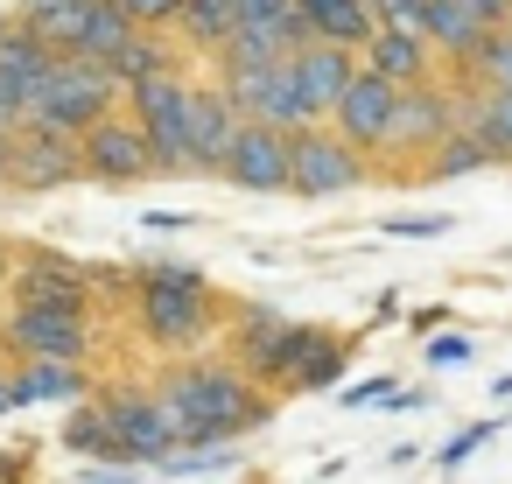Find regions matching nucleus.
I'll return each mask as SVG.
<instances>
[{"label":"nucleus","mask_w":512,"mask_h":484,"mask_svg":"<svg viewBox=\"0 0 512 484\" xmlns=\"http://www.w3.org/2000/svg\"><path fill=\"white\" fill-rule=\"evenodd\" d=\"M379 29H407V36H428V0H372Z\"/></svg>","instance_id":"72a5a7b5"},{"label":"nucleus","mask_w":512,"mask_h":484,"mask_svg":"<svg viewBox=\"0 0 512 484\" xmlns=\"http://www.w3.org/2000/svg\"><path fill=\"white\" fill-rule=\"evenodd\" d=\"M0 36H8V15H0Z\"/></svg>","instance_id":"de8ad7c7"},{"label":"nucleus","mask_w":512,"mask_h":484,"mask_svg":"<svg viewBox=\"0 0 512 484\" xmlns=\"http://www.w3.org/2000/svg\"><path fill=\"white\" fill-rule=\"evenodd\" d=\"M288 141L295 134H281L267 120H239V141L225 155V183L232 190H253V197H281L288 190Z\"/></svg>","instance_id":"9d476101"},{"label":"nucleus","mask_w":512,"mask_h":484,"mask_svg":"<svg viewBox=\"0 0 512 484\" xmlns=\"http://www.w3.org/2000/svg\"><path fill=\"white\" fill-rule=\"evenodd\" d=\"M295 8L309 15L316 43H344V50H365L379 36V15H372V0H295Z\"/></svg>","instance_id":"6ab92c4d"},{"label":"nucleus","mask_w":512,"mask_h":484,"mask_svg":"<svg viewBox=\"0 0 512 484\" xmlns=\"http://www.w3.org/2000/svg\"><path fill=\"white\" fill-rule=\"evenodd\" d=\"M253 120H267V127H281V134H302V127H316V120H323V113L309 106L302 78H295V57H288V64H274L267 99H260V113H253Z\"/></svg>","instance_id":"412c9836"},{"label":"nucleus","mask_w":512,"mask_h":484,"mask_svg":"<svg viewBox=\"0 0 512 484\" xmlns=\"http://www.w3.org/2000/svg\"><path fill=\"white\" fill-rule=\"evenodd\" d=\"M239 106L225 99L218 78H197V106H190V176H225V155L239 141Z\"/></svg>","instance_id":"f8f14e48"},{"label":"nucleus","mask_w":512,"mask_h":484,"mask_svg":"<svg viewBox=\"0 0 512 484\" xmlns=\"http://www.w3.org/2000/svg\"><path fill=\"white\" fill-rule=\"evenodd\" d=\"M232 8H239V22H246V15H281V8H295V0H232Z\"/></svg>","instance_id":"37998d69"},{"label":"nucleus","mask_w":512,"mask_h":484,"mask_svg":"<svg viewBox=\"0 0 512 484\" xmlns=\"http://www.w3.org/2000/svg\"><path fill=\"white\" fill-rule=\"evenodd\" d=\"M162 36H169V29H134V36H127V43H120V50H113V57H106V71H113V78H120V92H127V85H141V78H155V71H169V64H176V43H162Z\"/></svg>","instance_id":"5701e85b"},{"label":"nucleus","mask_w":512,"mask_h":484,"mask_svg":"<svg viewBox=\"0 0 512 484\" xmlns=\"http://www.w3.org/2000/svg\"><path fill=\"white\" fill-rule=\"evenodd\" d=\"M85 386H92L85 358H22V372H8L15 407H36V400H85Z\"/></svg>","instance_id":"dca6fc26"},{"label":"nucleus","mask_w":512,"mask_h":484,"mask_svg":"<svg viewBox=\"0 0 512 484\" xmlns=\"http://www.w3.org/2000/svg\"><path fill=\"white\" fill-rule=\"evenodd\" d=\"M218 330V302L211 288H162V281H141V337L155 351H197L204 337Z\"/></svg>","instance_id":"0eeeda50"},{"label":"nucleus","mask_w":512,"mask_h":484,"mask_svg":"<svg viewBox=\"0 0 512 484\" xmlns=\"http://www.w3.org/2000/svg\"><path fill=\"white\" fill-rule=\"evenodd\" d=\"M15 22H29L50 50H78L85 22H92V0H29V8H22Z\"/></svg>","instance_id":"393cba45"},{"label":"nucleus","mask_w":512,"mask_h":484,"mask_svg":"<svg viewBox=\"0 0 512 484\" xmlns=\"http://www.w3.org/2000/svg\"><path fill=\"white\" fill-rule=\"evenodd\" d=\"M449 127H456V85H442V78L428 71V78L400 85L393 127H386V148H379V155H428Z\"/></svg>","instance_id":"6e6552de"},{"label":"nucleus","mask_w":512,"mask_h":484,"mask_svg":"<svg viewBox=\"0 0 512 484\" xmlns=\"http://www.w3.org/2000/svg\"><path fill=\"white\" fill-rule=\"evenodd\" d=\"M29 127V99H22V85H8V78H0V134H22Z\"/></svg>","instance_id":"e433bc0d"},{"label":"nucleus","mask_w":512,"mask_h":484,"mask_svg":"<svg viewBox=\"0 0 512 484\" xmlns=\"http://www.w3.org/2000/svg\"><path fill=\"white\" fill-rule=\"evenodd\" d=\"M64 449H71V456H120V435H113V414H106L99 393L64 414Z\"/></svg>","instance_id":"bb28decb"},{"label":"nucleus","mask_w":512,"mask_h":484,"mask_svg":"<svg viewBox=\"0 0 512 484\" xmlns=\"http://www.w3.org/2000/svg\"><path fill=\"white\" fill-rule=\"evenodd\" d=\"M0 183H8V134H0Z\"/></svg>","instance_id":"49530a36"},{"label":"nucleus","mask_w":512,"mask_h":484,"mask_svg":"<svg viewBox=\"0 0 512 484\" xmlns=\"http://www.w3.org/2000/svg\"><path fill=\"white\" fill-rule=\"evenodd\" d=\"M295 78H302L309 106L330 120V106H337L344 85L358 78V50H344V43H309V50H295Z\"/></svg>","instance_id":"2eb2a0df"},{"label":"nucleus","mask_w":512,"mask_h":484,"mask_svg":"<svg viewBox=\"0 0 512 484\" xmlns=\"http://www.w3.org/2000/svg\"><path fill=\"white\" fill-rule=\"evenodd\" d=\"M386 393H393V386H386V379H365V386H351V393H344V400H351V407H372V400H386Z\"/></svg>","instance_id":"79ce46f5"},{"label":"nucleus","mask_w":512,"mask_h":484,"mask_svg":"<svg viewBox=\"0 0 512 484\" xmlns=\"http://www.w3.org/2000/svg\"><path fill=\"white\" fill-rule=\"evenodd\" d=\"M0 484H22V463H8V456H0Z\"/></svg>","instance_id":"c03bdc74"},{"label":"nucleus","mask_w":512,"mask_h":484,"mask_svg":"<svg viewBox=\"0 0 512 484\" xmlns=\"http://www.w3.org/2000/svg\"><path fill=\"white\" fill-rule=\"evenodd\" d=\"M141 281H162V288H204V274H197L190 260H148Z\"/></svg>","instance_id":"c9c22d12"},{"label":"nucleus","mask_w":512,"mask_h":484,"mask_svg":"<svg viewBox=\"0 0 512 484\" xmlns=\"http://www.w3.org/2000/svg\"><path fill=\"white\" fill-rule=\"evenodd\" d=\"M365 176H372L365 148H351L330 120H316V127H302L288 141V190L295 197H351Z\"/></svg>","instance_id":"20e7f679"},{"label":"nucleus","mask_w":512,"mask_h":484,"mask_svg":"<svg viewBox=\"0 0 512 484\" xmlns=\"http://www.w3.org/2000/svg\"><path fill=\"white\" fill-rule=\"evenodd\" d=\"M92 295V274L78 260H57V253H36L15 267V302H85Z\"/></svg>","instance_id":"f3484780"},{"label":"nucleus","mask_w":512,"mask_h":484,"mask_svg":"<svg viewBox=\"0 0 512 484\" xmlns=\"http://www.w3.org/2000/svg\"><path fill=\"white\" fill-rule=\"evenodd\" d=\"M15 407V393H8V372H0V414H8Z\"/></svg>","instance_id":"a18cd8bd"},{"label":"nucleus","mask_w":512,"mask_h":484,"mask_svg":"<svg viewBox=\"0 0 512 484\" xmlns=\"http://www.w3.org/2000/svg\"><path fill=\"white\" fill-rule=\"evenodd\" d=\"M393 99H400V85L358 64V78H351V85H344V99L330 106V127H337L351 148L379 155V148H386V127H393Z\"/></svg>","instance_id":"9b49d317"},{"label":"nucleus","mask_w":512,"mask_h":484,"mask_svg":"<svg viewBox=\"0 0 512 484\" xmlns=\"http://www.w3.org/2000/svg\"><path fill=\"white\" fill-rule=\"evenodd\" d=\"M50 43L29 29V22H8V36H0V78H8V85H22V99H29V85L50 71Z\"/></svg>","instance_id":"a878e982"},{"label":"nucleus","mask_w":512,"mask_h":484,"mask_svg":"<svg viewBox=\"0 0 512 484\" xmlns=\"http://www.w3.org/2000/svg\"><path fill=\"white\" fill-rule=\"evenodd\" d=\"M484 435H498V421H470L463 435H449V442H442V470H456V463H463V456H470Z\"/></svg>","instance_id":"4c0bfd02"},{"label":"nucleus","mask_w":512,"mask_h":484,"mask_svg":"<svg viewBox=\"0 0 512 484\" xmlns=\"http://www.w3.org/2000/svg\"><path fill=\"white\" fill-rule=\"evenodd\" d=\"M463 71H470V85H484V92H512V22L484 29V43H477V57H470Z\"/></svg>","instance_id":"c756f323"},{"label":"nucleus","mask_w":512,"mask_h":484,"mask_svg":"<svg viewBox=\"0 0 512 484\" xmlns=\"http://www.w3.org/2000/svg\"><path fill=\"white\" fill-rule=\"evenodd\" d=\"M281 337H288V323H281V316H267V309H253V316L239 323V365H246L253 379H274Z\"/></svg>","instance_id":"cd10ccee"},{"label":"nucleus","mask_w":512,"mask_h":484,"mask_svg":"<svg viewBox=\"0 0 512 484\" xmlns=\"http://www.w3.org/2000/svg\"><path fill=\"white\" fill-rule=\"evenodd\" d=\"M0 344L15 358H85L92 302H15V316L0 323Z\"/></svg>","instance_id":"39448f33"},{"label":"nucleus","mask_w":512,"mask_h":484,"mask_svg":"<svg viewBox=\"0 0 512 484\" xmlns=\"http://www.w3.org/2000/svg\"><path fill=\"white\" fill-rule=\"evenodd\" d=\"M127 36H134L127 0H92V22H85V36H78V57H99V64H106Z\"/></svg>","instance_id":"c85d7f7f"},{"label":"nucleus","mask_w":512,"mask_h":484,"mask_svg":"<svg viewBox=\"0 0 512 484\" xmlns=\"http://www.w3.org/2000/svg\"><path fill=\"white\" fill-rule=\"evenodd\" d=\"M428 155H435V162H421V176H428V183H449V176H477V169H491V162H498V155L484 148V134H477V127H449V134H442V141H435Z\"/></svg>","instance_id":"b1692460"},{"label":"nucleus","mask_w":512,"mask_h":484,"mask_svg":"<svg viewBox=\"0 0 512 484\" xmlns=\"http://www.w3.org/2000/svg\"><path fill=\"white\" fill-rule=\"evenodd\" d=\"M463 8L484 22V29H498V22H512V0H463Z\"/></svg>","instance_id":"a19ab883"},{"label":"nucleus","mask_w":512,"mask_h":484,"mask_svg":"<svg viewBox=\"0 0 512 484\" xmlns=\"http://www.w3.org/2000/svg\"><path fill=\"white\" fill-rule=\"evenodd\" d=\"M190 8V0H127L134 29H176V15Z\"/></svg>","instance_id":"f704fd0d"},{"label":"nucleus","mask_w":512,"mask_h":484,"mask_svg":"<svg viewBox=\"0 0 512 484\" xmlns=\"http://www.w3.org/2000/svg\"><path fill=\"white\" fill-rule=\"evenodd\" d=\"M477 43H484V22L463 8V0H428V50L442 57V64H470L477 57Z\"/></svg>","instance_id":"aec40b11"},{"label":"nucleus","mask_w":512,"mask_h":484,"mask_svg":"<svg viewBox=\"0 0 512 484\" xmlns=\"http://www.w3.org/2000/svg\"><path fill=\"white\" fill-rule=\"evenodd\" d=\"M470 127L484 134V148H491L498 162H512V92H484V85H477V113H470Z\"/></svg>","instance_id":"7c9ffc66"},{"label":"nucleus","mask_w":512,"mask_h":484,"mask_svg":"<svg viewBox=\"0 0 512 484\" xmlns=\"http://www.w3.org/2000/svg\"><path fill=\"white\" fill-rule=\"evenodd\" d=\"M470 358V337H435L428 344V365H463Z\"/></svg>","instance_id":"ea45409f"},{"label":"nucleus","mask_w":512,"mask_h":484,"mask_svg":"<svg viewBox=\"0 0 512 484\" xmlns=\"http://www.w3.org/2000/svg\"><path fill=\"white\" fill-rule=\"evenodd\" d=\"M316 344H323V330H316V323H288V337H281V358H274V379H267V386H288V379H295V365H302Z\"/></svg>","instance_id":"473e14b6"},{"label":"nucleus","mask_w":512,"mask_h":484,"mask_svg":"<svg viewBox=\"0 0 512 484\" xmlns=\"http://www.w3.org/2000/svg\"><path fill=\"white\" fill-rule=\"evenodd\" d=\"M113 99H127V92H120V78H113L99 57L57 50L50 71L29 85V120H36V127H57V134H85L92 120L113 113Z\"/></svg>","instance_id":"f03ea898"},{"label":"nucleus","mask_w":512,"mask_h":484,"mask_svg":"<svg viewBox=\"0 0 512 484\" xmlns=\"http://www.w3.org/2000/svg\"><path fill=\"white\" fill-rule=\"evenodd\" d=\"M78 155H85V176L106 183V190H134V183L162 176V162H155V148H148V134H141L134 113H127V120H120V113L92 120V127L78 134Z\"/></svg>","instance_id":"423d86ee"},{"label":"nucleus","mask_w":512,"mask_h":484,"mask_svg":"<svg viewBox=\"0 0 512 484\" xmlns=\"http://www.w3.org/2000/svg\"><path fill=\"white\" fill-rule=\"evenodd\" d=\"M85 176V155H78V134H57V127H22L15 141H8V190H29V197H43V190H64V183H78Z\"/></svg>","instance_id":"1a4fd4ad"},{"label":"nucleus","mask_w":512,"mask_h":484,"mask_svg":"<svg viewBox=\"0 0 512 484\" xmlns=\"http://www.w3.org/2000/svg\"><path fill=\"white\" fill-rule=\"evenodd\" d=\"M386 232H400V239H435V232H449V218H386Z\"/></svg>","instance_id":"58836bf2"},{"label":"nucleus","mask_w":512,"mask_h":484,"mask_svg":"<svg viewBox=\"0 0 512 484\" xmlns=\"http://www.w3.org/2000/svg\"><path fill=\"white\" fill-rule=\"evenodd\" d=\"M155 407L176 435V449H232V435L267 428L274 400L253 393V372L239 358H183L162 372Z\"/></svg>","instance_id":"f257e3e1"},{"label":"nucleus","mask_w":512,"mask_h":484,"mask_svg":"<svg viewBox=\"0 0 512 484\" xmlns=\"http://www.w3.org/2000/svg\"><path fill=\"white\" fill-rule=\"evenodd\" d=\"M232 22H239L232 0H190V8L176 15V36H183L190 57H218V50L232 43Z\"/></svg>","instance_id":"4be33fe9"},{"label":"nucleus","mask_w":512,"mask_h":484,"mask_svg":"<svg viewBox=\"0 0 512 484\" xmlns=\"http://www.w3.org/2000/svg\"><path fill=\"white\" fill-rule=\"evenodd\" d=\"M99 400H106V414H113V435H120V456H127V463H162V456L176 449V435H169L155 393L113 386V393H99Z\"/></svg>","instance_id":"ddd939ff"},{"label":"nucleus","mask_w":512,"mask_h":484,"mask_svg":"<svg viewBox=\"0 0 512 484\" xmlns=\"http://www.w3.org/2000/svg\"><path fill=\"white\" fill-rule=\"evenodd\" d=\"M358 64H365V71H379V78H393V85H414V78H428V71H435V50H428V36L379 29V36L358 50Z\"/></svg>","instance_id":"a211bd4d"},{"label":"nucleus","mask_w":512,"mask_h":484,"mask_svg":"<svg viewBox=\"0 0 512 484\" xmlns=\"http://www.w3.org/2000/svg\"><path fill=\"white\" fill-rule=\"evenodd\" d=\"M309 43H316L309 15H302V8H281V15H246V22H232V43H225L218 57H239V64H281V57L309 50Z\"/></svg>","instance_id":"4468645a"},{"label":"nucleus","mask_w":512,"mask_h":484,"mask_svg":"<svg viewBox=\"0 0 512 484\" xmlns=\"http://www.w3.org/2000/svg\"><path fill=\"white\" fill-rule=\"evenodd\" d=\"M337 372H344V344H337V337H323V344L295 365V379H288V386H295V393H323Z\"/></svg>","instance_id":"2f4dec72"},{"label":"nucleus","mask_w":512,"mask_h":484,"mask_svg":"<svg viewBox=\"0 0 512 484\" xmlns=\"http://www.w3.org/2000/svg\"><path fill=\"white\" fill-rule=\"evenodd\" d=\"M190 106H197V78H190L183 64H169V71L127 85V113L141 120V134H148L162 176H190Z\"/></svg>","instance_id":"7ed1b4c3"}]
</instances>
